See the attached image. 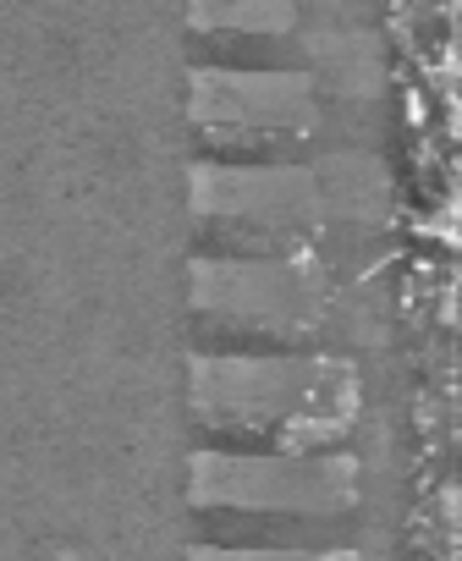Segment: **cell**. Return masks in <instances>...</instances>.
<instances>
[{
    "instance_id": "obj_6",
    "label": "cell",
    "mask_w": 462,
    "mask_h": 561,
    "mask_svg": "<svg viewBox=\"0 0 462 561\" xmlns=\"http://www.w3.org/2000/svg\"><path fill=\"white\" fill-rule=\"evenodd\" d=\"M292 0H193V28L209 39H276L292 28Z\"/></svg>"
},
{
    "instance_id": "obj_4",
    "label": "cell",
    "mask_w": 462,
    "mask_h": 561,
    "mask_svg": "<svg viewBox=\"0 0 462 561\" xmlns=\"http://www.w3.org/2000/svg\"><path fill=\"white\" fill-rule=\"evenodd\" d=\"M347 457L325 451H265V457H231V451H204L198 457V506H226V512H265V517H331L347 512L358 484H353Z\"/></svg>"
},
{
    "instance_id": "obj_2",
    "label": "cell",
    "mask_w": 462,
    "mask_h": 561,
    "mask_svg": "<svg viewBox=\"0 0 462 561\" xmlns=\"http://www.w3.org/2000/svg\"><path fill=\"white\" fill-rule=\"evenodd\" d=\"M193 314L220 331L259 336V342H303L325 320V280L298 253L198 259Z\"/></svg>"
},
{
    "instance_id": "obj_1",
    "label": "cell",
    "mask_w": 462,
    "mask_h": 561,
    "mask_svg": "<svg viewBox=\"0 0 462 561\" xmlns=\"http://www.w3.org/2000/svg\"><path fill=\"white\" fill-rule=\"evenodd\" d=\"M358 408V380L325 353H198L193 413L209 435L270 440L281 451H325Z\"/></svg>"
},
{
    "instance_id": "obj_5",
    "label": "cell",
    "mask_w": 462,
    "mask_h": 561,
    "mask_svg": "<svg viewBox=\"0 0 462 561\" xmlns=\"http://www.w3.org/2000/svg\"><path fill=\"white\" fill-rule=\"evenodd\" d=\"M320 100L298 72H231L204 67L193 78V122L204 144L238 154H276L314 133Z\"/></svg>"
},
{
    "instance_id": "obj_7",
    "label": "cell",
    "mask_w": 462,
    "mask_h": 561,
    "mask_svg": "<svg viewBox=\"0 0 462 561\" xmlns=\"http://www.w3.org/2000/svg\"><path fill=\"white\" fill-rule=\"evenodd\" d=\"M198 561H358L353 550H292V545H265V550H198Z\"/></svg>"
},
{
    "instance_id": "obj_3",
    "label": "cell",
    "mask_w": 462,
    "mask_h": 561,
    "mask_svg": "<svg viewBox=\"0 0 462 561\" xmlns=\"http://www.w3.org/2000/svg\"><path fill=\"white\" fill-rule=\"evenodd\" d=\"M193 215L209 242L238 253H298L325 220V198L298 165H204Z\"/></svg>"
}]
</instances>
